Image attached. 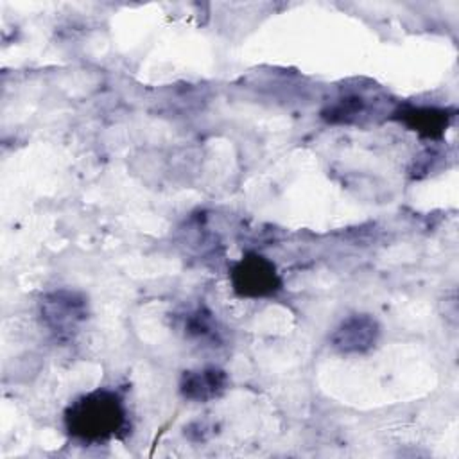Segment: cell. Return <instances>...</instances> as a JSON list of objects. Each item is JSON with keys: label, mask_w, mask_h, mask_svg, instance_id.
<instances>
[{"label": "cell", "mask_w": 459, "mask_h": 459, "mask_svg": "<svg viewBox=\"0 0 459 459\" xmlns=\"http://www.w3.org/2000/svg\"><path fill=\"white\" fill-rule=\"evenodd\" d=\"M63 420L68 436L82 445H104L120 439L129 429L124 398L104 387L75 398L66 407Z\"/></svg>", "instance_id": "1"}, {"label": "cell", "mask_w": 459, "mask_h": 459, "mask_svg": "<svg viewBox=\"0 0 459 459\" xmlns=\"http://www.w3.org/2000/svg\"><path fill=\"white\" fill-rule=\"evenodd\" d=\"M230 281L233 292L247 299L269 298L281 290V276L274 262L258 253H247L233 264Z\"/></svg>", "instance_id": "2"}, {"label": "cell", "mask_w": 459, "mask_h": 459, "mask_svg": "<svg viewBox=\"0 0 459 459\" xmlns=\"http://www.w3.org/2000/svg\"><path fill=\"white\" fill-rule=\"evenodd\" d=\"M39 317L56 339H68L86 321L88 301L75 290L59 289L41 298Z\"/></svg>", "instance_id": "3"}, {"label": "cell", "mask_w": 459, "mask_h": 459, "mask_svg": "<svg viewBox=\"0 0 459 459\" xmlns=\"http://www.w3.org/2000/svg\"><path fill=\"white\" fill-rule=\"evenodd\" d=\"M380 337V325L369 314H353L341 321L330 335V344L344 355L369 351Z\"/></svg>", "instance_id": "4"}, {"label": "cell", "mask_w": 459, "mask_h": 459, "mask_svg": "<svg viewBox=\"0 0 459 459\" xmlns=\"http://www.w3.org/2000/svg\"><path fill=\"white\" fill-rule=\"evenodd\" d=\"M452 111L436 106H400L393 111V118L414 131L420 138L439 140L452 122Z\"/></svg>", "instance_id": "5"}, {"label": "cell", "mask_w": 459, "mask_h": 459, "mask_svg": "<svg viewBox=\"0 0 459 459\" xmlns=\"http://www.w3.org/2000/svg\"><path fill=\"white\" fill-rule=\"evenodd\" d=\"M228 387V375L219 368H203L195 371H185L179 382L183 398L197 403L210 402L224 393Z\"/></svg>", "instance_id": "6"}, {"label": "cell", "mask_w": 459, "mask_h": 459, "mask_svg": "<svg viewBox=\"0 0 459 459\" xmlns=\"http://www.w3.org/2000/svg\"><path fill=\"white\" fill-rule=\"evenodd\" d=\"M366 99L359 93H346L323 109V118L332 124H353L366 113Z\"/></svg>", "instance_id": "7"}, {"label": "cell", "mask_w": 459, "mask_h": 459, "mask_svg": "<svg viewBox=\"0 0 459 459\" xmlns=\"http://www.w3.org/2000/svg\"><path fill=\"white\" fill-rule=\"evenodd\" d=\"M185 333L192 339H203V341L210 337L212 339L217 337V325L212 312H208L203 307L190 312L185 319Z\"/></svg>", "instance_id": "8"}]
</instances>
